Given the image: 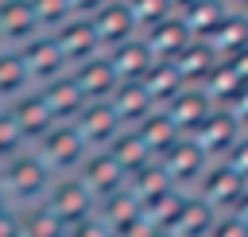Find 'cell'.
<instances>
[{
    "mask_svg": "<svg viewBox=\"0 0 248 237\" xmlns=\"http://www.w3.org/2000/svg\"><path fill=\"white\" fill-rule=\"evenodd\" d=\"M89 19H93V31H97V39H101V51H112V47H120V43H128V39L140 35V23H136L128 0H108V4H105L101 12H93Z\"/></svg>",
    "mask_w": 248,
    "mask_h": 237,
    "instance_id": "1",
    "label": "cell"
},
{
    "mask_svg": "<svg viewBox=\"0 0 248 237\" xmlns=\"http://www.w3.org/2000/svg\"><path fill=\"white\" fill-rule=\"evenodd\" d=\"M50 35H54V43L62 47V54H66L70 66H78V62H85V58H93V54H105L89 16H70V19H66L62 27H54Z\"/></svg>",
    "mask_w": 248,
    "mask_h": 237,
    "instance_id": "2",
    "label": "cell"
},
{
    "mask_svg": "<svg viewBox=\"0 0 248 237\" xmlns=\"http://www.w3.org/2000/svg\"><path fill=\"white\" fill-rule=\"evenodd\" d=\"M143 35V43H147V51L155 54V58H163V62H170L186 43H194V31L186 27V19H182V12H170L167 19H159L155 27H147V31H140Z\"/></svg>",
    "mask_w": 248,
    "mask_h": 237,
    "instance_id": "3",
    "label": "cell"
},
{
    "mask_svg": "<svg viewBox=\"0 0 248 237\" xmlns=\"http://www.w3.org/2000/svg\"><path fill=\"white\" fill-rule=\"evenodd\" d=\"M0 31L8 47H23L35 35H43V23L31 8V0H0Z\"/></svg>",
    "mask_w": 248,
    "mask_h": 237,
    "instance_id": "4",
    "label": "cell"
},
{
    "mask_svg": "<svg viewBox=\"0 0 248 237\" xmlns=\"http://www.w3.org/2000/svg\"><path fill=\"white\" fill-rule=\"evenodd\" d=\"M232 8H236L232 0H194V4L182 12V19H186V27L194 31V39H209V35L225 23V16H229Z\"/></svg>",
    "mask_w": 248,
    "mask_h": 237,
    "instance_id": "5",
    "label": "cell"
},
{
    "mask_svg": "<svg viewBox=\"0 0 248 237\" xmlns=\"http://www.w3.org/2000/svg\"><path fill=\"white\" fill-rule=\"evenodd\" d=\"M128 8H132V16H136L140 31L155 27L159 19H167V16L174 12V8H170V0H128Z\"/></svg>",
    "mask_w": 248,
    "mask_h": 237,
    "instance_id": "6",
    "label": "cell"
},
{
    "mask_svg": "<svg viewBox=\"0 0 248 237\" xmlns=\"http://www.w3.org/2000/svg\"><path fill=\"white\" fill-rule=\"evenodd\" d=\"M31 8H35V16H39L43 31H54V27H62V23L74 16L70 0H31Z\"/></svg>",
    "mask_w": 248,
    "mask_h": 237,
    "instance_id": "7",
    "label": "cell"
},
{
    "mask_svg": "<svg viewBox=\"0 0 248 237\" xmlns=\"http://www.w3.org/2000/svg\"><path fill=\"white\" fill-rule=\"evenodd\" d=\"M108 0H70V8H74V16H93V12H101Z\"/></svg>",
    "mask_w": 248,
    "mask_h": 237,
    "instance_id": "8",
    "label": "cell"
},
{
    "mask_svg": "<svg viewBox=\"0 0 248 237\" xmlns=\"http://www.w3.org/2000/svg\"><path fill=\"white\" fill-rule=\"evenodd\" d=\"M190 4H194V0H170V8H174V12H186Z\"/></svg>",
    "mask_w": 248,
    "mask_h": 237,
    "instance_id": "9",
    "label": "cell"
}]
</instances>
